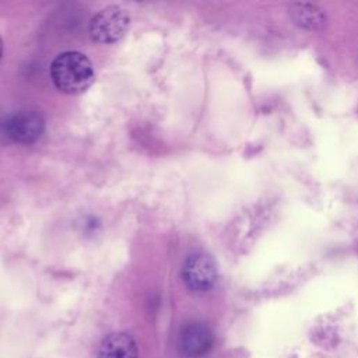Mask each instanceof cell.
<instances>
[{
	"label": "cell",
	"instance_id": "1",
	"mask_svg": "<svg viewBox=\"0 0 358 358\" xmlns=\"http://www.w3.org/2000/svg\"><path fill=\"white\" fill-rule=\"evenodd\" d=\"M50 77L62 92L81 94L92 84L95 71L85 55L69 50L55 57L50 64Z\"/></svg>",
	"mask_w": 358,
	"mask_h": 358
},
{
	"label": "cell",
	"instance_id": "2",
	"mask_svg": "<svg viewBox=\"0 0 358 358\" xmlns=\"http://www.w3.org/2000/svg\"><path fill=\"white\" fill-rule=\"evenodd\" d=\"M130 27V15L120 6H106L98 11L90 21V36L99 43H112L119 41Z\"/></svg>",
	"mask_w": 358,
	"mask_h": 358
},
{
	"label": "cell",
	"instance_id": "3",
	"mask_svg": "<svg viewBox=\"0 0 358 358\" xmlns=\"http://www.w3.org/2000/svg\"><path fill=\"white\" fill-rule=\"evenodd\" d=\"M182 278L192 291H208L217 281V266L210 256L194 253L186 259L182 268Z\"/></svg>",
	"mask_w": 358,
	"mask_h": 358
},
{
	"label": "cell",
	"instance_id": "4",
	"mask_svg": "<svg viewBox=\"0 0 358 358\" xmlns=\"http://www.w3.org/2000/svg\"><path fill=\"white\" fill-rule=\"evenodd\" d=\"M213 333L211 330L203 323H190L187 324L179 338L180 351L192 358L201 357L207 354L213 347Z\"/></svg>",
	"mask_w": 358,
	"mask_h": 358
},
{
	"label": "cell",
	"instance_id": "5",
	"mask_svg": "<svg viewBox=\"0 0 358 358\" xmlns=\"http://www.w3.org/2000/svg\"><path fill=\"white\" fill-rule=\"evenodd\" d=\"M43 129L42 117L35 112H21L14 115L7 123L8 136L18 143H31L36 140Z\"/></svg>",
	"mask_w": 358,
	"mask_h": 358
},
{
	"label": "cell",
	"instance_id": "6",
	"mask_svg": "<svg viewBox=\"0 0 358 358\" xmlns=\"http://www.w3.org/2000/svg\"><path fill=\"white\" fill-rule=\"evenodd\" d=\"M96 358H137V347L129 334L110 333L101 343Z\"/></svg>",
	"mask_w": 358,
	"mask_h": 358
},
{
	"label": "cell",
	"instance_id": "7",
	"mask_svg": "<svg viewBox=\"0 0 358 358\" xmlns=\"http://www.w3.org/2000/svg\"><path fill=\"white\" fill-rule=\"evenodd\" d=\"M294 22L306 29H320L326 24V17L316 6L308 3H295L289 8Z\"/></svg>",
	"mask_w": 358,
	"mask_h": 358
},
{
	"label": "cell",
	"instance_id": "8",
	"mask_svg": "<svg viewBox=\"0 0 358 358\" xmlns=\"http://www.w3.org/2000/svg\"><path fill=\"white\" fill-rule=\"evenodd\" d=\"M1 56H3V42H1V38H0V60H1Z\"/></svg>",
	"mask_w": 358,
	"mask_h": 358
}]
</instances>
